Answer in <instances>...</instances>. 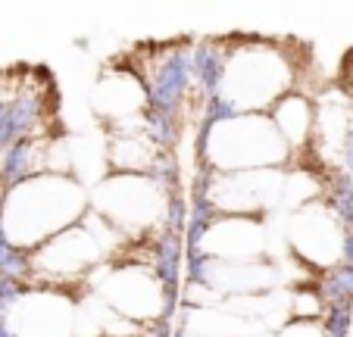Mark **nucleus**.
Returning <instances> with one entry per match:
<instances>
[{"label":"nucleus","mask_w":353,"mask_h":337,"mask_svg":"<svg viewBox=\"0 0 353 337\" xmlns=\"http://www.w3.org/2000/svg\"><path fill=\"white\" fill-rule=\"evenodd\" d=\"M85 206L81 185L57 175H34L13 187L3 206V238L13 247L34 250L38 241L72 228V218Z\"/></svg>","instance_id":"f257e3e1"},{"label":"nucleus","mask_w":353,"mask_h":337,"mask_svg":"<svg viewBox=\"0 0 353 337\" xmlns=\"http://www.w3.org/2000/svg\"><path fill=\"white\" fill-rule=\"evenodd\" d=\"M288 144L275 132L272 119L263 116H238L222 119L207 134V156L219 169V175L254 172V165L285 159Z\"/></svg>","instance_id":"f03ea898"},{"label":"nucleus","mask_w":353,"mask_h":337,"mask_svg":"<svg viewBox=\"0 0 353 337\" xmlns=\"http://www.w3.org/2000/svg\"><path fill=\"white\" fill-rule=\"evenodd\" d=\"M225 100L234 110H260L275 100L291 81V66L279 47H244L225 63Z\"/></svg>","instance_id":"7ed1b4c3"},{"label":"nucleus","mask_w":353,"mask_h":337,"mask_svg":"<svg viewBox=\"0 0 353 337\" xmlns=\"http://www.w3.org/2000/svg\"><path fill=\"white\" fill-rule=\"evenodd\" d=\"M100 300L119 318H128L134 325L147 322V318H160L166 309L163 281L150 269H138V265L110 272L100 285Z\"/></svg>","instance_id":"20e7f679"},{"label":"nucleus","mask_w":353,"mask_h":337,"mask_svg":"<svg viewBox=\"0 0 353 337\" xmlns=\"http://www.w3.org/2000/svg\"><path fill=\"white\" fill-rule=\"evenodd\" d=\"M160 187L144 175H116L97 187V210L113 228H141L160 212Z\"/></svg>","instance_id":"39448f33"},{"label":"nucleus","mask_w":353,"mask_h":337,"mask_svg":"<svg viewBox=\"0 0 353 337\" xmlns=\"http://www.w3.org/2000/svg\"><path fill=\"white\" fill-rule=\"evenodd\" d=\"M288 238H291L294 250L313 265H328L338 256L344 259L347 232H341V222L322 203L303 206L288 225Z\"/></svg>","instance_id":"423d86ee"},{"label":"nucleus","mask_w":353,"mask_h":337,"mask_svg":"<svg viewBox=\"0 0 353 337\" xmlns=\"http://www.w3.org/2000/svg\"><path fill=\"white\" fill-rule=\"evenodd\" d=\"M16 337H75V306L63 294H26L10 309Z\"/></svg>","instance_id":"0eeeda50"},{"label":"nucleus","mask_w":353,"mask_h":337,"mask_svg":"<svg viewBox=\"0 0 353 337\" xmlns=\"http://www.w3.org/2000/svg\"><path fill=\"white\" fill-rule=\"evenodd\" d=\"M200 247L216 263H254L266 247V228L254 218H219L203 232Z\"/></svg>","instance_id":"6e6552de"},{"label":"nucleus","mask_w":353,"mask_h":337,"mask_svg":"<svg viewBox=\"0 0 353 337\" xmlns=\"http://www.w3.org/2000/svg\"><path fill=\"white\" fill-rule=\"evenodd\" d=\"M94 100H97L100 112H107L110 119L128 122V116H134V110L144 103V91H141L138 81L128 79V75H110V79L100 81Z\"/></svg>","instance_id":"1a4fd4ad"},{"label":"nucleus","mask_w":353,"mask_h":337,"mask_svg":"<svg viewBox=\"0 0 353 337\" xmlns=\"http://www.w3.org/2000/svg\"><path fill=\"white\" fill-rule=\"evenodd\" d=\"M272 125H275V132L281 134L285 144L300 147L310 138V132H313V112H310V103L303 97H297V94L281 97L279 106H275Z\"/></svg>","instance_id":"9d476101"},{"label":"nucleus","mask_w":353,"mask_h":337,"mask_svg":"<svg viewBox=\"0 0 353 337\" xmlns=\"http://www.w3.org/2000/svg\"><path fill=\"white\" fill-rule=\"evenodd\" d=\"M279 337H328L325 325H316V322H285V328H281Z\"/></svg>","instance_id":"9b49d317"}]
</instances>
